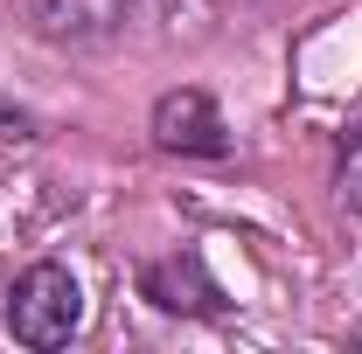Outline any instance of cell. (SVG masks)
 <instances>
[{
	"label": "cell",
	"instance_id": "obj_5",
	"mask_svg": "<svg viewBox=\"0 0 362 354\" xmlns=\"http://www.w3.org/2000/svg\"><path fill=\"white\" fill-rule=\"evenodd\" d=\"M334 188H341V202L362 216V126L341 133V160H334Z\"/></svg>",
	"mask_w": 362,
	"mask_h": 354
},
{
	"label": "cell",
	"instance_id": "obj_3",
	"mask_svg": "<svg viewBox=\"0 0 362 354\" xmlns=\"http://www.w3.org/2000/svg\"><path fill=\"white\" fill-rule=\"evenodd\" d=\"M28 21L56 49H98L133 21V0H28Z\"/></svg>",
	"mask_w": 362,
	"mask_h": 354
},
{
	"label": "cell",
	"instance_id": "obj_4",
	"mask_svg": "<svg viewBox=\"0 0 362 354\" xmlns=\"http://www.w3.org/2000/svg\"><path fill=\"white\" fill-rule=\"evenodd\" d=\"M146 299L168 312H216L223 306V292L209 285V271L195 264V257H168V264L146 271Z\"/></svg>",
	"mask_w": 362,
	"mask_h": 354
},
{
	"label": "cell",
	"instance_id": "obj_2",
	"mask_svg": "<svg viewBox=\"0 0 362 354\" xmlns=\"http://www.w3.org/2000/svg\"><path fill=\"white\" fill-rule=\"evenodd\" d=\"M146 133H153L160 153H195V160H216L230 146V126H223V111H216V97L195 90V84L160 90L153 111H146Z\"/></svg>",
	"mask_w": 362,
	"mask_h": 354
},
{
	"label": "cell",
	"instance_id": "obj_1",
	"mask_svg": "<svg viewBox=\"0 0 362 354\" xmlns=\"http://www.w3.org/2000/svg\"><path fill=\"white\" fill-rule=\"evenodd\" d=\"M84 326V285L63 264H28L7 292V334L21 348H63Z\"/></svg>",
	"mask_w": 362,
	"mask_h": 354
}]
</instances>
